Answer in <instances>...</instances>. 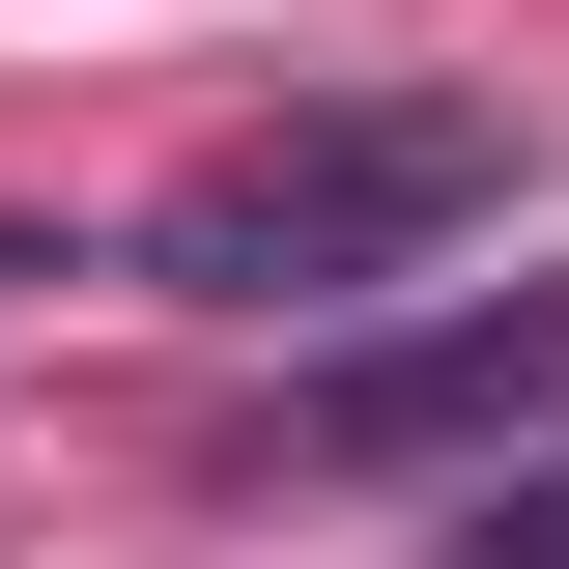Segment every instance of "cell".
Returning a JSON list of instances; mask_svg holds the SVG:
<instances>
[{
    "label": "cell",
    "mask_w": 569,
    "mask_h": 569,
    "mask_svg": "<svg viewBox=\"0 0 569 569\" xmlns=\"http://www.w3.org/2000/svg\"><path fill=\"white\" fill-rule=\"evenodd\" d=\"M512 200H541V114H512V86H342V114L200 142V171L142 200V284H171V313H370V284H427Z\"/></svg>",
    "instance_id": "cell-1"
},
{
    "label": "cell",
    "mask_w": 569,
    "mask_h": 569,
    "mask_svg": "<svg viewBox=\"0 0 569 569\" xmlns=\"http://www.w3.org/2000/svg\"><path fill=\"white\" fill-rule=\"evenodd\" d=\"M569 427V284H456V313H370V342L284 370L257 485H427V456H512Z\"/></svg>",
    "instance_id": "cell-2"
},
{
    "label": "cell",
    "mask_w": 569,
    "mask_h": 569,
    "mask_svg": "<svg viewBox=\"0 0 569 569\" xmlns=\"http://www.w3.org/2000/svg\"><path fill=\"white\" fill-rule=\"evenodd\" d=\"M456 569H569V485H512V512H485V541H456Z\"/></svg>",
    "instance_id": "cell-3"
}]
</instances>
